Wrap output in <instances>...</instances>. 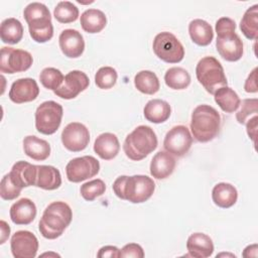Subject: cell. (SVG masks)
Here are the masks:
<instances>
[{
	"mask_svg": "<svg viewBox=\"0 0 258 258\" xmlns=\"http://www.w3.org/2000/svg\"><path fill=\"white\" fill-rule=\"evenodd\" d=\"M155 189L153 179L147 175H121L113 183L115 195L132 204H141L151 198Z\"/></svg>",
	"mask_w": 258,
	"mask_h": 258,
	"instance_id": "cell-1",
	"label": "cell"
},
{
	"mask_svg": "<svg viewBox=\"0 0 258 258\" xmlns=\"http://www.w3.org/2000/svg\"><path fill=\"white\" fill-rule=\"evenodd\" d=\"M10 248L15 258H33L38 250V240L29 231H17L11 237Z\"/></svg>",
	"mask_w": 258,
	"mask_h": 258,
	"instance_id": "cell-15",
	"label": "cell"
},
{
	"mask_svg": "<svg viewBox=\"0 0 258 258\" xmlns=\"http://www.w3.org/2000/svg\"><path fill=\"white\" fill-rule=\"evenodd\" d=\"M58 43L61 52L70 58L81 56L85 49L84 37L76 29H64L59 34Z\"/></svg>",
	"mask_w": 258,
	"mask_h": 258,
	"instance_id": "cell-17",
	"label": "cell"
},
{
	"mask_svg": "<svg viewBox=\"0 0 258 258\" xmlns=\"http://www.w3.org/2000/svg\"><path fill=\"white\" fill-rule=\"evenodd\" d=\"M120 150V143L117 136L113 133L100 134L94 143V151L104 160H111L115 158Z\"/></svg>",
	"mask_w": 258,
	"mask_h": 258,
	"instance_id": "cell-22",
	"label": "cell"
},
{
	"mask_svg": "<svg viewBox=\"0 0 258 258\" xmlns=\"http://www.w3.org/2000/svg\"><path fill=\"white\" fill-rule=\"evenodd\" d=\"M244 257H257V245H249L247 246L242 254Z\"/></svg>",
	"mask_w": 258,
	"mask_h": 258,
	"instance_id": "cell-45",
	"label": "cell"
},
{
	"mask_svg": "<svg viewBox=\"0 0 258 258\" xmlns=\"http://www.w3.org/2000/svg\"><path fill=\"white\" fill-rule=\"evenodd\" d=\"M166 86L172 90H183L190 84V76L188 72L179 67H173L166 71L164 75Z\"/></svg>",
	"mask_w": 258,
	"mask_h": 258,
	"instance_id": "cell-33",
	"label": "cell"
},
{
	"mask_svg": "<svg viewBox=\"0 0 258 258\" xmlns=\"http://www.w3.org/2000/svg\"><path fill=\"white\" fill-rule=\"evenodd\" d=\"M171 108L169 104L160 99H152L148 101L143 109L145 119L154 124L165 122L169 118Z\"/></svg>",
	"mask_w": 258,
	"mask_h": 258,
	"instance_id": "cell-24",
	"label": "cell"
},
{
	"mask_svg": "<svg viewBox=\"0 0 258 258\" xmlns=\"http://www.w3.org/2000/svg\"><path fill=\"white\" fill-rule=\"evenodd\" d=\"M214 96L215 102L226 113H233L237 111L241 103L238 94L228 86L218 89Z\"/></svg>",
	"mask_w": 258,
	"mask_h": 258,
	"instance_id": "cell-30",
	"label": "cell"
},
{
	"mask_svg": "<svg viewBox=\"0 0 258 258\" xmlns=\"http://www.w3.org/2000/svg\"><path fill=\"white\" fill-rule=\"evenodd\" d=\"M155 55L168 63H177L183 59L184 47L174 34L168 31L158 33L152 43Z\"/></svg>",
	"mask_w": 258,
	"mask_h": 258,
	"instance_id": "cell-8",
	"label": "cell"
},
{
	"mask_svg": "<svg viewBox=\"0 0 258 258\" xmlns=\"http://www.w3.org/2000/svg\"><path fill=\"white\" fill-rule=\"evenodd\" d=\"M188 33L192 42L200 46L209 45L214 38L212 26L203 19H194L188 24Z\"/></svg>",
	"mask_w": 258,
	"mask_h": 258,
	"instance_id": "cell-27",
	"label": "cell"
},
{
	"mask_svg": "<svg viewBox=\"0 0 258 258\" xmlns=\"http://www.w3.org/2000/svg\"><path fill=\"white\" fill-rule=\"evenodd\" d=\"M192 137L188 128L184 125L172 127L165 135L163 140L164 149L177 157L184 156L190 149Z\"/></svg>",
	"mask_w": 258,
	"mask_h": 258,
	"instance_id": "cell-12",
	"label": "cell"
},
{
	"mask_svg": "<svg viewBox=\"0 0 258 258\" xmlns=\"http://www.w3.org/2000/svg\"><path fill=\"white\" fill-rule=\"evenodd\" d=\"M24 153L37 161L45 160L50 154V145L47 141L34 135H28L23 139Z\"/></svg>",
	"mask_w": 258,
	"mask_h": 258,
	"instance_id": "cell-25",
	"label": "cell"
},
{
	"mask_svg": "<svg viewBox=\"0 0 258 258\" xmlns=\"http://www.w3.org/2000/svg\"><path fill=\"white\" fill-rule=\"evenodd\" d=\"M21 189L22 188L18 187L17 185H15L13 183V181L10 178L9 173L5 174L2 177L1 183H0V196L3 200L12 201V200L16 199L17 197H19Z\"/></svg>",
	"mask_w": 258,
	"mask_h": 258,
	"instance_id": "cell-39",
	"label": "cell"
},
{
	"mask_svg": "<svg viewBox=\"0 0 258 258\" xmlns=\"http://www.w3.org/2000/svg\"><path fill=\"white\" fill-rule=\"evenodd\" d=\"M100 170L99 161L91 155L76 157L66 166L67 177L71 182H81L94 177Z\"/></svg>",
	"mask_w": 258,
	"mask_h": 258,
	"instance_id": "cell-11",
	"label": "cell"
},
{
	"mask_svg": "<svg viewBox=\"0 0 258 258\" xmlns=\"http://www.w3.org/2000/svg\"><path fill=\"white\" fill-rule=\"evenodd\" d=\"M235 29L236 23L229 17H221L216 22V47L227 61H237L243 55V42Z\"/></svg>",
	"mask_w": 258,
	"mask_h": 258,
	"instance_id": "cell-3",
	"label": "cell"
},
{
	"mask_svg": "<svg viewBox=\"0 0 258 258\" xmlns=\"http://www.w3.org/2000/svg\"><path fill=\"white\" fill-rule=\"evenodd\" d=\"M120 257H135V258H143L144 251L139 244L129 243L126 244L120 250Z\"/></svg>",
	"mask_w": 258,
	"mask_h": 258,
	"instance_id": "cell-40",
	"label": "cell"
},
{
	"mask_svg": "<svg viewBox=\"0 0 258 258\" xmlns=\"http://www.w3.org/2000/svg\"><path fill=\"white\" fill-rule=\"evenodd\" d=\"M157 143V137L153 129L146 125H140L126 136L123 150L129 159L139 161L155 150Z\"/></svg>",
	"mask_w": 258,
	"mask_h": 258,
	"instance_id": "cell-6",
	"label": "cell"
},
{
	"mask_svg": "<svg viewBox=\"0 0 258 258\" xmlns=\"http://www.w3.org/2000/svg\"><path fill=\"white\" fill-rule=\"evenodd\" d=\"M0 37L4 43H18L23 37V26L21 22L13 17L4 19L0 27Z\"/></svg>",
	"mask_w": 258,
	"mask_h": 258,
	"instance_id": "cell-29",
	"label": "cell"
},
{
	"mask_svg": "<svg viewBox=\"0 0 258 258\" xmlns=\"http://www.w3.org/2000/svg\"><path fill=\"white\" fill-rule=\"evenodd\" d=\"M186 256L196 258L210 257L214 252V244L212 239L204 233H194L186 241Z\"/></svg>",
	"mask_w": 258,
	"mask_h": 258,
	"instance_id": "cell-21",
	"label": "cell"
},
{
	"mask_svg": "<svg viewBox=\"0 0 258 258\" xmlns=\"http://www.w3.org/2000/svg\"><path fill=\"white\" fill-rule=\"evenodd\" d=\"M73 212L64 202H53L49 204L39 221L38 229L45 239L53 240L60 237L63 231L71 224Z\"/></svg>",
	"mask_w": 258,
	"mask_h": 258,
	"instance_id": "cell-2",
	"label": "cell"
},
{
	"mask_svg": "<svg viewBox=\"0 0 258 258\" xmlns=\"http://www.w3.org/2000/svg\"><path fill=\"white\" fill-rule=\"evenodd\" d=\"M43 256H54V257H59V255H58V254H56V253H43V254L41 255V257H43Z\"/></svg>",
	"mask_w": 258,
	"mask_h": 258,
	"instance_id": "cell-46",
	"label": "cell"
},
{
	"mask_svg": "<svg viewBox=\"0 0 258 258\" xmlns=\"http://www.w3.org/2000/svg\"><path fill=\"white\" fill-rule=\"evenodd\" d=\"M10 219L16 225H28L36 217V206L27 198L15 202L10 208Z\"/></svg>",
	"mask_w": 258,
	"mask_h": 258,
	"instance_id": "cell-19",
	"label": "cell"
},
{
	"mask_svg": "<svg viewBox=\"0 0 258 258\" xmlns=\"http://www.w3.org/2000/svg\"><path fill=\"white\" fill-rule=\"evenodd\" d=\"M33 62L32 55L24 50L9 46L1 48L0 71L3 74H15L27 71Z\"/></svg>",
	"mask_w": 258,
	"mask_h": 258,
	"instance_id": "cell-10",
	"label": "cell"
},
{
	"mask_svg": "<svg viewBox=\"0 0 258 258\" xmlns=\"http://www.w3.org/2000/svg\"><path fill=\"white\" fill-rule=\"evenodd\" d=\"M240 109L236 113V119L238 123L245 124L247 119L251 115H257V107H258V100L256 98L253 99H244L240 103Z\"/></svg>",
	"mask_w": 258,
	"mask_h": 258,
	"instance_id": "cell-38",
	"label": "cell"
},
{
	"mask_svg": "<svg viewBox=\"0 0 258 258\" xmlns=\"http://www.w3.org/2000/svg\"><path fill=\"white\" fill-rule=\"evenodd\" d=\"M240 29L246 38L250 40L257 39L258 37V4H255L246 10L240 22Z\"/></svg>",
	"mask_w": 258,
	"mask_h": 258,
	"instance_id": "cell-32",
	"label": "cell"
},
{
	"mask_svg": "<svg viewBox=\"0 0 258 258\" xmlns=\"http://www.w3.org/2000/svg\"><path fill=\"white\" fill-rule=\"evenodd\" d=\"M61 176L57 168L51 165H37L35 185L45 190H53L60 186Z\"/></svg>",
	"mask_w": 258,
	"mask_h": 258,
	"instance_id": "cell-23",
	"label": "cell"
},
{
	"mask_svg": "<svg viewBox=\"0 0 258 258\" xmlns=\"http://www.w3.org/2000/svg\"><path fill=\"white\" fill-rule=\"evenodd\" d=\"M0 226H1V240H0V244H3V243H5V241L8 239V237L10 235V227L3 220L0 222Z\"/></svg>",
	"mask_w": 258,
	"mask_h": 258,
	"instance_id": "cell-44",
	"label": "cell"
},
{
	"mask_svg": "<svg viewBox=\"0 0 258 258\" xmlns=\"http://www.w3.org/2000/svg\"><path fill=\"white\" fill-rule=\"evenodd\" d=\"M36 173L37 165L20 160L13 164L9 175L15 185L23 188L30 185H35Z\"/></svg>",
	"mask_w": 258,
	"mask_h": 258,
	"instance_id": "cell-18",
	"label": "cell"
},
{
	"mask_svg": "<svg viewBox=\"0 0 258 258\" xmlns=\"http://www.w3.org/2000/svg\"><path fill=\"white\" fill-rule=\"evenodd\" d=\"M257 115H254L253 118H250L246 122V129H247V134L250 139H252L255 142V137H256V131H257Z\"/></svg>",
	"mask_w": 258,
	"mask_h": 258,
	"instance_id": "cell-43",
	"label": "cell"
},
{
	"mask_svg": "<svg viewBox=\"0 0 258 258\" xmlns=\"http://www.w3.org/2000/svg\"><path fill=\"white\" fill-rule=\"evenodd\" d=\"M63 110L61 105L54 101L41 103L35 111V128L44 135L56 132L61 123Z\"/></svg>",
	"mask_w": 258,
	"mask_h": 258,
	"instance_id": "cell-9",
	"label": "cell"
},
{
	"mask_svg": "<svg viewBox=\"0 0 258 258\" xmlns=\"http://www.w3.org/2000/svg\"><path fill=\"white\" fill-rule=\"evenodd\" d=\"M135 88L146 95H154L159 91L160 84L157 76L151 71H140L134 77Z\"/></svg>",
	"mask_w": 258,
	"mask_h": 258,
	"instance_id": "cell-31",
	"label": "cell"
},
{
	"mask_svg": "<svg viewBox=\"0 0 258 258\" xmlns=\"http://www.w3.org/2000/svg\"><path fill=\"white\" fill-rule=\"evenodd\" d=\"M39 94V88L35 80L31 78L18 79L12 83L9 91V99L16 104L34 101Z\"/></svg>",
	"mask_w": 258,
	"mask_h": 258,
	"instance_id": "cell-16",
	"label": "cell"
},
{
	"mask_svg": "<svg viewBox=\"0 0 258 258\" xmlns=\"http://www.w3.org/2000/svg\"><path fill=\"white\" fill-rule=\"evenodd\" d=\"M106 24V15L99 9H87L81 15L82 28L88 33L101 32L105 28Z\"/></svg>",
	"mask_w": 258,
	"mask_h": 258,
	"instance_id": "cell-28",
	"label": "cell"
},
{
	"mask_svg": "<svg viewBox=\"0 0 258 258\" xmlns=\"http://www.w3.org/2000/svg\"><path fill=\"white\" fill-rule=\"evenodd\" d=\"M23 16L28 24L31 38L38 43H44L53 36V26L48 8L39 2L28 4L23 11Z\"/></svg>",
	"mask_w": 258,
	"mask_h": 258,
	"instance_id": "cell-5",
	"label": "cell"
},
{
	"mask_svg": "<svg viewBox=\"0 0 258 258\" xmlns=\"http://www.w3.org/2000/svg\"><path fill=\"white\" fill-rule=\"evenodd\" d=\"M176 160L167 151L157 152L150 162V174L156 179H164L172 174Z\"/></svg>",
	"mask_w": 258,
	"mask_h": 258,
	"instance_id": "cell-20",
	"label": "cell"
},
{
	"mask_svg": "<svg viewBox=\"0 0 258 258\" xmlns=\"http://www.w3.org/2000/svg\"><path fill=\"white\" fill-rule=\"evenodd\" d=\"M106 190V184L102 179H93L82 184L80 192L82 197L89 202L94 201L96 198L102 196Z\"/></svg>",
	"mask_w": 258,
	"mask_h": 258,
	"instance_id": "cell-37",
	"label": "cell"
},
{
	"mask_svg": "<svg viewBox=\"0 0 258 258\" xmlns=\"http://www.w3.org/2000/svg\"><path fill=\"white\" fill-rule=\"evenodd\" d=\"M97 256L99 258L120 257V250L116 246H104L100 248Z\"/></svg>",
	"mask_w": 258,
	"mask_h": 258,
	"instance_id": "cell-42",
	"label": "cell"
},
{
	"mask_svg": "<svg viewBox=\"0 0 258 258\" xmlns=\"http://www.w3.org/2000/svg\"><path fill=\"white\" fill-rule=\"evenodd\" d=\"M118 74L112 67H102L95 75V84L99 89L108 90L115 86Z\"/></svg>",
	"mask_w": 258,
	"mask_h": 258,
	"instance_id": "cell-36",
	"label": "cell"
},
{
	"mask_svg": "<svg viewBox=\"0 0 258 258\" xmlns=\"http://www.w3.org/2000/svg\"><path fill=\"white\" fill-rule=\"evenodd\" d=\"M221 129V116L210 105H199L191 113L190 130L199 142H209L216 138Z\"/></svg>",
	"mask_w": 258,
	"mask_h": 258,
	"instance_id": "cell-4",
	"label": "cell"
},
{
	"mask_svg": "<svg viewBox=\"0 0 258 258\" xmlns=\"http://www.w3.org/2000/svg\"><path fill=\"white\" fill-rule=\"evenodd\" d=\"M63 80L64 76L59 70L55 68H45L39 75V81L41 85L48 90H52L53 92L61 86Z\"/></svg>",
	"mask_w": 258,
	"mask_h": 258,
	"instance_id": "cell-35",
	"label": "cell"
},
{
	"mask_svg": "<svg viewBox=\"0 0 258 258\" xmlns=\"http://www.w3.org/2000/svg\"><path fill=\"white\" fill-rule=\"evenodd\" d=\"M212 199L216 206L223 209H228L236 204L238 191L231 183L220 182L214 186L212 190Z\"/></svg>",
	"mask_w": 258,
	"mask_h": 258,
	"instance_id": "cell-26",
	"label": "cell"
},
{
	"mask_svg": "<svg viewBox=\"0 0 258 258\" xmlns=\"http://www.w3.org/2000/svg\"><path fill=\"white\" fill-rule=\"evenodd\" d=\"M90 85L88 76L81 71H71L64 76L61 86L53 93L57 97L66 100L76 98L81 92L85 91Z\"/></svg>",
	"mask_w": 258,
	"mask_h": 258,
	"instance_id": "cell-14",
	"label": "cell"
},
{
	"mask_svg": "<svg viewBox=\"0 0 258 258\" xmlns=\"http://www.w3.org/2000/svg\"><path fill=\"white\" fill-rule=\"evenodd\" d=\"M196 76L199 83L211 95L228 84L221 62L214 56H205L199 60L196 67Z\"/></svg>",
	"mask_w": 258,
	"mask_h": 258,
	"instance_id": "cell-7",
	"label": "cell"
},
{
	"mask_svg": "<svg viewBox=\"0 0 258 258\" xmlns=\"http://www.w3.org/2000/svg\"><path fill=\"white\" fill-rule=\"evenodd\" d=\"M53 16L60 23H71L78 19L79 9L70 1H60L53 10Z\"/></svg>",
	"mask_w": 258,
	"mask_h": 258,
	"instance_id": "cell-34",
	"label": "cell"
},
{
	"mask_svg": "<svg viewBox=\"0 0 258 258\" xmlns=\"http://www.w3.org/2000/svg\"><path fill=\"white\" fill-rule=\"evenodd\" d=\"M62 145L72 152H80L87 148L90 142L89 129L80 122L68 124L61 132Z\"/></svg>",
	"mask_w": 258,
	"mask_h": 258,
	"instance_id": "cell-13",
	"label": "cell"
},
{
	"mask_svg": "<svg viewBox=\"0 0 258 258\" xmlns=\"http://www.w3.org/2000/svg\"><path fill=\"white\" fill-rule=\"evenodd\" d=\"M244 90L247 93H256L258 91V88H257V68L253 69V71L250 73L247 80L245 81Z\"/></svg>",
	"mask_w": 258,
	"mask_h": 258,
	"instance_id": "cell-41",
	"label": "cell"
}]
</instances>
